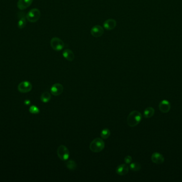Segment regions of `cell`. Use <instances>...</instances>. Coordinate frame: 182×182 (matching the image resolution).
Listing matches in <instances>:
<instances>
[{"label": "cell", "mask_w": 182, "mask_h": 182, "mask_svg": "<svg viewBox=\"0 0 182 182\" xmlns=\"http://www.w3.org/2000/svg\"><path fill=\"white\" fill-rule=\"evenodd\" d=\"M142 114L137 111H133L127 117V124L129 127H134L139 125L142 120Z\"/></svg>", "instance_id": "obj_1"}, {"label": "cell", "mask_w": 182, "mask_h": 182, "mask_svg": "<svg viewBox=\"0 0 182 182\" xmlns=\"http://www.w3.org/2000/svg\"><path fill=\"white\" fill-rule=\"evenodd\" d=\"M105 147V144L103 140L100 138L93 139L90 145V149L94 153H98L102 151Z\"/></svg>", "instance_id": "obj_2"}, {"label": "cell", "mask_w": 182, "mask_h": 182, "mask_svg": "<svg viewBox=\"0 0 182 182\" xmlns=\"http://www.w3.org/2000/svg\"><path fill=\"white\" fill-rule=\"evenodd\" d=\"M41 17V12L40 10L37 8L32 9L26 14L27 20L31 23L37 22Z\"/></svg>", "instance_id": "obj_3"}, {"label": "cell", "mask_w": 182, "mask_h": 182, "mask_svg": "<svg viewBox=\"0 0 182 182\" xmlns=\"http://www.w3.org/2000/svg\"><path fill=\"white\" fill-rule=\"evenodd\" d=\"M51 48L56 51H60L65 47V43L61 39L57 37L53 38L50 41Z\"/></svg>", "instance_id": "obj_4"}, {"label": "cell", "mask_w": 182, "mask_h": 182, "mask_svg": "<svg viewBox=\"0 0 182 182\" xmlns=\"http://www.w3.org/2000/svg\"><path fill=\"white\" fill-rule=\"evenodd\" d=\"M57 156L62 161H66L69 157V151L66 146L60 145L57 150Z\"/></svg>", "instance_id": "obj_5"}, {"label": "cell", "mask_w": 182, "mask_h": 182, "mask_svg": "<svg viewBox=\"0 0 182 182\" xmlns=\"http://www.w3.org/2000/svg\"><path fill=\"white\" fill-rule=\"evenodd\" d=\"M32 87L33 86L31 82L28 81H23L19 83L18 86V89L19 92L22 93H27L31 91Z\"/></svg>", "instance_id": "obj_6"}, {"label": "cell", "mask_w": 182, "mask_h": 182, "mask_svg": "<svg viewBox=\"0 0 182 182\" xmlns=\"http://www.w3.org/2000/svg\"><path fill=\"white\" fill-rule=\"evenodd\" d=\"M104 29L100 25H95L91 29V35L95 38H99L103 35Z\"/></svg>", "instance_id": "obj_7"}, {"label": "cell", "mask_w": 182, "mask_h": 182, "mask_svg": "<svg viewBox=\"0 0 182 182\" xmlns=\"http://www.w3.org/2000/svg\"><path fill=\"white\" fill-rule=\"evenodd\" d=\"M63 91V87L60 83H55L53 84L51 88V92L54 96H57L61 95Z\"/></svg>", "instance_id": "obj_8"}, {"label": "cell", "mask_w": 182, "mask_h": 182, "mask_svg": "<svg viewBox=\"0 0 182 182\" xmlns=\"http://www.w3.org/2000/svg\"><path fill=\"white\" fill-rule=\"evenodd\" d=\"M159 108L161 112L163 113H167L170 111L171 108L170 103L167 100H163L161 101L160 103H159Z\"/></svg>", "instance_id": "obj_9"}, {"label": "cell", "mask_w": 182, "mask_h": 182, "mask_svg": "<svg viewBox=\"0 0 182 182\" xmlns=\"http://www.w3.org/2000/svg\"><path fill=\"white\" fill-rule=\"evenodd\" d=\"M151 160L153 163L158 164V165H160V164L163 163V162L165 161V158L161 154L159 153L158 152H154L152 154Z\"/></svg>", "instance_id": "obj_10"}, {"label": "cell", "mask_w": 182, "mask_h": 182, "mask_svg": "<svg viewBox=\"0 0 182 182\" xmlns=\"http://www.w3.org/2000/svg\"><path fill=\"white\" fill-rule=\"evenodd\" d=\"M103 27L106 30L111 31L116 28L117 26V22L113 19H107L103 23Z\"/></svg>", "instance_id": "obj_11"}, {"label": "cell", "mask_w": 182, "mask_h": 182, "mask_svg": "<svg viewBox=\"0 0 182 182\" xmlns=\"http://www.w3.org/2000/svg\"><path fill=\"white\" fill-rule=\"evenodd\" d=\"M18 26L19 29H24L26 25V15L23 12H19L18 14Z\"/></svg>", "instance_id": "obj_12"}, {"label": "cell", "mask_w": 182, "mask_h": 182, "mask_svg": "<svg viewBox=\"0 0 182 182\" xmlns=\"http://www.w3.org/2000/svg\"><path fill=\"white\" fill-rule=\"evenodd\" d=\"M129 171V167L125 164H122L118 166L116 172L117 174L118 175L120 176H124L126 175L127 173Z\"/></svg>", "instance_id": "obj_13"}, {"label": "cell", "mask_w": 182, "mask_h": 182, "mask_svg": "<svg viewBox=\"0 0 182 182\" xmlns=\"http://www.w3.org/2000/svg\"><path fill=\"white\" fill-rule=\"evenodd\" d=\"M33 0H18L17 7L21 10L26 9L31 5Z\"/></svg>", "instance_id": "obj_14"}, {"label": "cell", "mask_w": 182, "mask_h": 182, "mask_svg": "<svg viewBox=\"0 0 182 182\" xmlns=\"http://www.w3.org/2000/svg\"><path fill=\"white\" fill-rule=\"evenodd\" d=\"M62 56L68 61L72 62L75 59V55L72 50L67 49L63 51Z\"/></svg>", "instance_id": "obj_15"}, {"label": "cell", "mask_w": 182, "mask_h": 182, "mask_svg": "<svg viewBox=\"0 0 182 182\" xmlns=\"http://www.w3.org/2000/svg\"><path fill=\"white\" fill-rule=\"evenodd\" d=\"M154 109L153 108L151 107L147 108L144 111V117L146 119L150 118L154 114Z\"/></svg>", "instance_id": "obj_16"}, {"label": "cell", "mask_w": 182, "mask_h": 182, "mask_svg": "<svg viewBox=\"0 0 182 182\" xmlns=\"http://www.w3.org/2000/svg\"><path fill=\"white\" fill-rule=\"evenodd\" d=\"M51 99L50 93L48 92L43 93L41 96V100L42 102L44 103H48Z\"/></svg>", "instance_id": "obj_17"}, {"label": "cell", "mask_w": 182, "mask_h": 182, "mask_svg": "<svg viewBox=\"0 0 182 182\" xmlns=\"http://www.w3.org/2000/svg\"><path fill=\"white\" fill-rule=\"evenodd\" d=\"M66 165L68 169L70 170H75L77 168V164L75 161L72 160H69L66 162Z\"/></svg>", "instance_id": "obj_18"}, {"label": "cell", "mask_w": 182, "mask_h": 182, "mask_svg": "<svg viewBox=\"0 0 182 182\" xmlns=\"http://www.w3.org/2000/svg\"><path fill=\"white\" fill-rule=\"evenodd\" d=\"M129 168L132 171H137L141 170V165L139 162H133V163H131L130 165Z\"/></svg>", "instance_id": "obj_19"}, {"label": "cell", "mask_w": 182, "mask_h": 182, "mask_svg": "<svg viewBox=\"0 0 182 182\" xmlns=\"http://www.w3.org/2000/svg\"><path fill=\"white\" fill-rule=\"evenodd\" d=\"M111 134L110 130L107 128H105L102 130V132H101V137H102V138L104 139H106L108 138V137H109Z\"/></svg>", "instance_id": "obj_20"}, {"label": "cell", "mask_w": 182, "mask_h": 182, "mask_svg": "<svg viewBox=\"0 0 182 182\" xmlns=\"http://www.w3.org/2000/svg\"><path fill=\"white\" fill-rule=\"evenodd\" d=\"M29 112L31 113V114H37L40 113V110L37 107H36L35 106L33 105L31 106L30 108H29Z\"/></svg>", "instance_id": "obj_21"}, {"label": "cell", "mask_w": 182, "mask_h": 182, "mask_svg": "<svg viewBox=\"0 0 182 182\" xmlns=\"http://www.w3.org/2000/svg\"><path fill=\"white\" fill-rule=\"evenodd\" d=\"M125 162L127 164L131 163L132 161V158L130 156H127L125 158Z\"/></svg>", "instance_id": "obj_22"}, {"label": "cell", "mask_w": 182, "mask_h": 182, "mask_svg": "<svg viewBox=\"0 0 182 182\" xmlns=\"http://www.w3.org/2000/svg\"><path fill=\"white\" fill-rule=\"evenodd\" d=\"M25 104L26 105H28L30 104H31V102L29 100H26L25 101Z\"/></svg>", "instance_id": "obj_23"}]
</instances>
